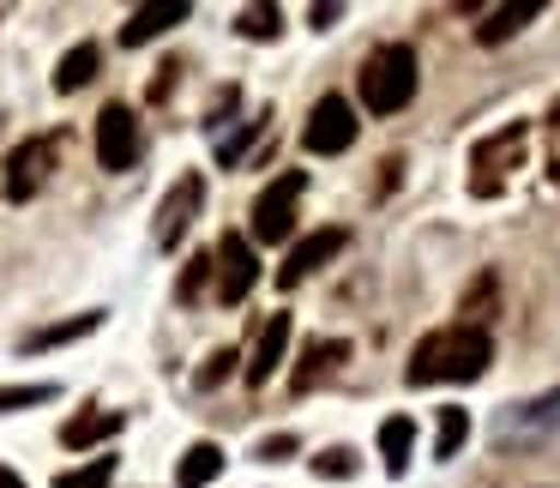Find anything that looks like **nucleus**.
<instances>
[{
	"instance_id": "f257e3e1",
	"label": "nucleus",
	"mask_w": 560,
	"mask_h": 488,
	"mask_svg": "<svg viewBox=\"0 0 560 488\" xmlns=\"http://www.w3.org/2000/svg\"><path fill=\"white\" fill-rule=\"evenodd\" d=\"M488 362H494V338L482 326H446V332H428L416 344L404 380L410 386H446V380H482Z\"/></svg>"
},
{
	"instance_id": "f03ea898",
	"label": "nucleus",
	"mask_w": 560,
	"mask_h": 488,
	"mask_svg": "<svg viewBox=\"0 0 560 488\" xmlns=\"http://www.w3.org/2000/svg\"><path fill=\"white\" fill-rule=\"evenodd\" d=\"M416 85H422V61H416L410 43H380V49L362 61V73H355V91H362L368 115L410 109Z\"/></svg>"
},
{
	"instance_id": "7ed1b4c3",
	"label": "nucleus",
	"mask_w": 560,
	"mask_h": 488,
	"mask_svg": "<svg viewBox=\"0 0 560 488\" xmlns=\"http://www.w3.org/2000/svg\"><path fill=\"white\" fill-rule=\"evenodd\" d=\"M55 158H61V139H55V133H37V139H25V146H13V151H7V175H0V194L13 199V206L37 199V194H43V182H49V170H55Z\"/></svg>"
},
{
	"instance_id": "20e7f679",
	"label": "nucleus",
	"mask_w": 560,
	"mask_h": 488,
	"mask_svg": "<svg viewBox=\"0 0 560 488\" xmlns=\"http://www.w3.org/2000/svg\"><path fill=\"white\" fill-rule=\"evenodd\" d=\"M302 187H307V175L302 170H283L278 182L266 187V194L254 199V242H266V247H278V242H290L295 235V199H302Z\"/></svg>"
},
{
	"instance_id": "39448f33",
	"label": "nucleus",
	"mask_w": 560,
	"mask_h": 488,
	"mask_svg": "<svg viewBox=\"0 0 560 488\" xmlns=\"http://www.w3.org/2000/svg\"><path fill=\"white\" fill-rule=\"evenodd\" d=\"M139 158H145V127H139V115L127 103H109L97 115V163L109 175H127Z\"/></svg>"
},
{
	"instance_id": "423d86ee",
	"label": "nucleus",
	"mask_w": 560,
	"mask_h": 488,
	"mask_svg": "<svg viewBox=\"0 0 560 488\" xmlns=\"http://www.w3.org/2000/svg\"><path fill=\"white\" fill-rule=\"evenodd\" d=\"M211 278H218V302L223 307H235V302H247L254 295V283H259V254H254V242L247 235H223L218 247H211Z\"/></svg>"
},
{
	"instance_id": "0eeeda50",
	"label": "nucleus",
	"mask_w": 560,
	"mask_h": 488,
	"mask_svg": "<svg viewBox=\"0 0 560 488\" xmlns=\"http://www.w3.org/2000/svg\"><path fill=\"white\" fill-rule=\"evenodd\" d=\"M302 146L314 151V158H338V151H350L355 146V109L343 97H319L314 109H307Z\"/></svg>"
},
{
	"instance_id": "6e6552de",
	"label": "nucleus",
	"mask_w": 560,
	"mask_h": 488,
	"mask_svg": "<svg viewBox=\"0 0 560 488\" xmlns=\"http://www.w3.org/2000/svg\"><path fill=\"white\" fill-rule=\"evenodd\" d=\"M343 247H350V230H338V223H331V230L302 235V242H295L290 254H283V266H278V290H295L302 278H314V271H319V266H331V259H338Z\"/></svg>"
},
{
	"instance_id": "1a4fd4ad",
	"label": "nucleus",
	"mask_w": 560,
	"mask_h": 488,
	"mask_svg": "<svg viewBox=\"0 0 560 488\" xmlns=\"http://www.w3.org/2000/svg\"><path fill=\"white\" fill-rule=\"evenodd\" d=\"M206 211V175H194L187 170L182 182L163 194V206H158V247H175L187 230H194V218Z\"/></svg>"
},
{
	"instance_id": "9d476101",
	"label": "nucleus",
	"mask_w": 560,
	"mask_h": 488,
	"mask_svg": "<svg viewBox=\"0 0 560 488\" xmlns=\"http://www.w3.org/2000/svg\"><path fill=\"white\" fill-rule=\"evenodd\" d=\"M187 0H158V7H133V19L121 25V49H145L151 37H163L170 25H187Z\"/></svg>"
},
{
	"instance_id": "9b49d317",
	"label": "nucleus",
	"mask_w": 560,
	"mask_h": 488,
	"mask_svg": "<svg viewBox=\"0 0 560 488\" xmlns=\"http://www.w3.org/2000/svg\"><path fill=\"white\" fill-rule=\"evenodd\" d=\"M350 362V338H314L302 350V362L290 368V392H314L319 380L331 374V368H343Z\"/></svg>"
},
{
	"instance_id": "f8f14e48",
	"label": "nucleus",
	"mask_w": 560,
	"mask_h": 488,
	"mask_svg": "<svg viewBox=\"0 0 560 488\" xmlns=\"http://www.w3.org/2000/svg\"><path fill=\"white\" fill-rule=\"evenodd\" d=\"M290 332H295V319H290V314H271V319H266V332H259V350H254V362H247V386H266V380L283 368Z\"/></svg>"
},
{
	"instance_id": "ddd939ff",
	"label": "nucleus",
	"mask_w": 560,
	"mask_h": 488,
	"mask_svg": "<svg viewBox=\"0 0 560 488\" xmlns=\"http://www.w3.org/2000/svg\"><path fill=\"white\" fill-rule=\"evenodd\" d=\"M121 428H127L121 410H85V416H73V422L61 428V446H67V452H85V446H103V440H115Z\"/></svg>"
},
{
	"instance_id": "4468645a",
	"label": "nucleus",
	"mask_w": 560,
	"mask_h": 488,
	"mask_svg": "<svg viewBox=\"0 0 560 488\" xmlns=\"http://www.w3.org/2000/svg\"><path fill=\"white\" fill-rule=\"evenodd\" d=\"M223 476V446L218 440H194V446L182 452V464H175V488H206Z\"/></svg>"
},
{
	"instance_id": "2eb2a0df",
	"label": "nucleus",
	"mask_w": 560,
	"mask_h": 488,
	"mask_svg": "<svg viewBox=\"0 0 560 488\" xmlns=\"http://www.w3.org/2000/svg\"><path fill=\"white\" fill-rule=\"evenodd\" d=\"M536 13H542V0H518V7H494V13H488L482 25H476V43H482V49H500V43H506V37H518V31L530 25Z\"/></svg>"
},
{
	"instance_id": "dca6fc26",
	"label": "nucleus",
	"mask_w": 560,
	"mask_h": 488,
	"mask_svg": "<svg viewBox=\"0 0 560 488\" xmlns=\"http://www.w3.org/2000/svg\"><path fill=\"white\" fill-rule=\"evenodd\" d=\"M97 43H79V49H67L61 55V67H55V91H61V97H73L79 85H91V79H97Z\"/></svg>"
},
{
	"instance_id": "f3484780",
	"label": "nucleus",
	"mask_w": 560,
	"mask_h": 488,
	"mask_svg": "<svg viewBox=\"0 0 560 488\" xmlns=\"http://www.w3.org/2000/svg\"><path fill=\"white\" fill-rule=\"evenodd\" d=\"M103 326V307H91V314H73V319H55V326L31 332L25 350H55V344H73V338H91V332Z\"/></svg>"
},
{
	"instance_id": "a211bd4d",
	"label": "nucleus",
	"mask_w": 560,
	"mask_h": 488,
	"mask_svg": "<svg viewBox=\"0 0 560 488\" xmlns=\"http://www.w3.org/2000/svg\"><path fill=\"white\" fill-rule=\"evenodd\" d=\"M410 446H416V422H410V416H386V422H380V452H386V470L392 476L410 470Z\"/></svg>"
},
{
	"instance_id": "6ab92c4d",
	"label": "nucleus",
	"mask_w": 560,
	"mask_h": 488,
	"mask_svg": "<svg viewBox=\"0 0 560 488\" xmlns=\"http://www.w3.org/2000/svg\"><path fill=\"white\" fill-rule=\"evenodd\" d=\"M524 133H530V127H524V121H512V127H500V133L494 139H482V146H476V170H500V163H506V158H518V151H524Z\"/></svg>"
},
{
	"instance_id": "aec40b11",
	"label": "nucleus",
	"mask_w": 560,
	"mask_h": 488,
	"mask_svg": "<svg viewBox=\"0 0 560 488\" xmlns=\"http://www.w3.org/2000/svg\"><path fill=\"white\" fill-rule=\"evenodd\" d=\"M470 440V410H458V404H446L440 410V434H434V458L446 464V458H458V446Z\"/></svg>"
},
{
	"instance_id": "412c9836",
	"label": "nucleus",
	"mask_w": 560,
	"mask_h": 488,
	"mask_svg": "<svg viewBox=\"0 0 560 488\" xmlns=\"http://www.w3.org/2000/svg\"><path fill=\"white\" fill-rule=\"evenodd\" d=\"M235 31H242L247 43H271L283 31V13L278 7H242V19H235Z\"/></svg>"
},
{
	"instance_id": "4be33fe9",
	"label": "nucleus",
	"mask_w": 560,
	"mask_h": 488,
	"mask_svg": "<svg viewBox=\"0 0 560 488\" xmlns=\"http://www.w3.org/2000/svg\"><path fill=\"white\" fill-rule=\"evenodd\" d=\"M61 398V386L55 380H31V386H0V416L7 410H31V404H49Z\"/></svg>"
},
{
	"instance_id": "5701e85b",
	"label": "nucleus",
	"mask_w": 560,
	"mask_h": 488,
	"mask_svg": "<svg viewBox=\"0 0 560 488\" xmlns=\"http://www.w3.org/2000/svg\"><path fill=\"white\" fill-rule=\"evenodd\" d=\"M115 483V458L103 452V458H91V464H79V470H61L55 476V488H109Z\"/></svg>"
},
{
	"instance_id": "b1692460",
	"label": "nucleus",
	"mask_w": 560,
	"mask_h": 488,
	"mask_svg": "<svg viewBox=\"0 0 560 488\" xmlns=\"http://www.w3.org/2000/svg\"><path fill=\"white\" fill-rule=\"evenodd\" d=\"M235 362H242V350H230V344H223V350H211V356H206V368L194 374V386H199V392H218L223 380L235 374Z\"/></svg>"
},
{
	"instance_id": "393cba45",
	"label": "nucleus",
	"mask_w": 560,
	"mask_h": 488,
	"mask_svg": "<svg viewBox=\"0 0 560 488\" xmlns=\"http://www.w3.org/2000/svg\"><path fill=\"white\" fill-rule=\"evenodd\" d=\"M206 283H211V254H194V259H187V271H182V283H175V295H182V302H199Z\"/></svg>"
},
{
	"instance_id": "a878e982",
	"label": "nucleus",
	"mask_w": 560,
	"mask_h": 488,
	"mask_svg": "<svg viewBox=\"0 0 560 488\" xmlns=\"http://www.w3.org/2000/svg\"><path fill=\"white\" fill-rule=\"evenodd\" d=\"M259 133H266V121H242V133H235V139H223V146H218V163H223V170H235V163H242V151L254 146Z\"/></svg>"
},
{
	"instance_id": "bb28decb",
	"label": "nucleus",
	"mask_w": 560,
	"mask_h": 488,
	"mask_svg": "<svg viewBox=\"0 0 560 488\" xmlns=\"http://www.w3.org/2000/svg\"><path fill=\"white\" fill-rule=\"evenodd\" d=\"M314 476H355V452L350 446H331L314 458Z\"/></svg>"
},
{
	"instance_id": "cd10ccee",
	"label": "nucleus",
	"mask_w": 560,
	"mask_h": 488,
	"mask_svg": "<svg viewBox=\"0 0 560 488\" xmlns=\"http://www.w3.org/2000/svg\"><path fill=\"white\" fill-rule=\"evenodd\" d=\"M290 452H295V434H271V440H259V452H254V458L278 464V458H290Z\"/></svg>"
},
{
	"instance_id": "c85d7f7f",
	"label": "nucleus",
	"mask_w": 560,
	"mask_h": 488,
	"mask_svg": "<svg viewBox=\"0 0 560 488\" xmlns=\"http://www.w3.org/2000/svg\"><path fill=\"white\" fill-rule=\"evenodd\" d=\"M175 73H182L175 61H170V67H158V79H151V91H145V97H151V103H163V97H170V85H175Z\"/></svg>"
},
{
	"instance_id": "c756f323",
	"label": "nucleus",
	"mask_w": 560,
	"mask_h": 488,
	"mask_svg": "<svg viewBox=\"0 0 560 488\" xmlns=\"http://www.w3.org/2000/svg\"><path fill=\"white\" fill-rule=\"evenodd\" d=\"M338 13H343L338 0H326V7H314L307 19H314V31H331V25H338Z\"/></svg>"
},
{
	"instance_id": "7c9ffc66",
	"label": "nucleus",
	"mask_w": 560,
	"mask_h": 488,
	"mask_svg": "<svg viewBox=\"0 0 560 488\" xmlns=\"http://www.w3.org/2000/svg\"><path fill=\"white\" fill-rule=\"evenodd\" d=\"M0 488H25V476H19V470H7V464H0Z\"/></svg>"
}]
</instances>
